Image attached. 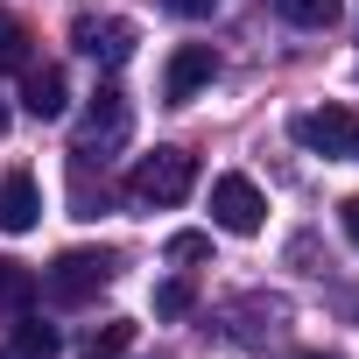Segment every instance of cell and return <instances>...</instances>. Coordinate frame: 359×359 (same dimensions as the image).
<instances>
[{"label": "cell", "mask_w": 359, "mask_h": 359, "mask_svg": "<svg viewBox=\"0 0 359 359\" xmlns=\"http://www.w3.org/2000/svg\"><path fill=\"white\" fill-rule=\"evenodd\" d=\"M155 8H169L176 22H205V15L219 8V0H155Z\"/></svg>", "instance_id": "cell-17"}, {"label": "cell", "mask_w": 359, "mask_h": 359, "mask_svg": "<svg viewBox=\"0 0 359 359\" xmlns=\"http://www.w3.org/2000/svg\"><path fill=\"white\" fill-rule=\"evenodd\" d=\"M71 43H78V57H92L99 71H120V64L134 57L141 29H134L127 15H78V22H71Z\"/></svg>", "instance_id": "cell-6"}, {"label": "cell", "mask_w": 359, "mask_h": 359, "mask_svg": "<svg viewBox=\"0 0 359 359\" xmlns=\"http://www.w3.org/2000/svg\"><path fill=\"white\" fill-rule=\"evenodd\" d=\"M191 303H198L191 282H155V317H191Z\"/></svg>", "instance_id": "cell-15"}, {"label": "cell", "mask_w": 359, "mask_h": 359, "mask_svg": "<svg viewBox=\"0 0 359 359\" xmlns=\"http://www.w3.org/2000/svg\"><path fill=\"white\" fill-rule=\"evenodd\" d=\"M296 141L324 162H359V113L352 106H310V113H296Z\"/></svg>", "instance_id": "cell-3"}, {"label": "cell", "mask_w": 359, "mask_h": 359, "mask_svg": "<svg viewBox=\"0 0 359 359\" xmlns=\"http://www.w3.org/2000/svg\"><path fill=\"white\" fill-rule=\"evenodd\" d=\"M275 15H282L289 29H331V22L345 15V0H275Z\"/></svg>", "instance_id": "cell-12"}, {"label": "cell", "mask_w": 359, "mask_h": 359, "mask_svg": "<svg viewBox=\"0 0 359 359\" xmlns=\"http://www.w3.org/2000/svg\"><path fill=\"white\" fill-rule=\"evenodd\" d=\"M0 134H8V106H0Z\"/></svg>", "instance_id": "cell-20"}, {"label": "cell", "mask_w": 359, "mask_h": 359, "mask_svg": "<svg viewBox=\"0 0 359 359\" xmlns=\"http://www.w3.org/2000/svg\"><path fill=\"white\" fill-rule=\"evenodd\" d=\"M113 275H120V254H113V247H64V254L43 268V289H50V303L78 310V303H92Z\"/></svg>", "instance_id": "cell-2"}, {"label": "cell", "mask_w": 359, "mask_h": 359, "mask_svg": "<svg viewBox=\"0 0 359 359\" xmlns=\"http://www.w3.org/2000/svg\"><path fill=\"white\" fill-rule=\"evenodd\" d=\"M296 359H338V352H296Z\"/></svg>", "instance_id": "cell-19"}, {"label": "cell", "mask_w": 359, "mask_h": 359, "mask_svg": "<svg viewBox=\"0 0 359 359\" xmlns=\"http://www.w3.org/2000/svg\"><path fill=\"white\" fill-rule=\"evenodd\" d=\"M191 191H198V155H191V148H155V155H141L134 176H127V198H134L141 212H169V205H184Z\"/></svg>", "instance_id": "cell-1"}, {"label": "cell", "mask_w": 359, "mask_h": 359, "mask_svg": "<svg viewBox=\"0 0 359 359\" xmlns=\"http://www.w3.org/2000/svg\"><path fill=\"white\" fill-rule=\"evenodd\" d=\"M338 233L359 247V191H352V198H338Z\"/></svg>", "instance_id": "cell-18"}, {"label": "cell", "mask_w": 359, "mask_h": 359, "mask_svg": "<svg viewBox=\"0 0 359 359\" xmlns=\"http://www.w3.org/2000/svg\"><path fill=\"white\" fill-rule=\"evenodd\" d=\"M0 359H8V352H0Z\"/></svg>", "instance_id": "cell-21"}, {"label": "cell", "mask_w": 359, "mask_h": 359, "mask_svg": "<svg viewBox=\"0 0 359 359\" xmlns=\"http://www.w3.org/2000/svg\"><path fill=\"white\" fill-rule=\"evenodd\" d=\"M212 78H219V50H212V43H176L169 64H162V99H169V106H191Z\"/></svg>", "instance_id": "cell-7"}, {"label": "cell", "mask_w": 359, "mask_h": 359, "mask_svg": "<svg viewBox=\"0 0 359 359\" xmlns=\"http://www.w3.org/2000/svg\"><path fill=\"white\" fill-rule=\"evenodd\" d=\"M22 106H29L36 120H57V113L71 106V85H64V71H57V64H29V71H22Z\"/></svg>", "instance_id": "cell-9"}, {"label": "cell", "mask_w": 359, "mask_h": 359, "mask_svg": "<svg viewBox=\"0 0 359 359\" xmlns=\"http://www.w3.org/2000/svg\"><path fill=\"white\" fill-rule=\"evenodd\" d=\"M15 359H57V331L22 317V331H15Z\"/></svg>", "instance_id": "cell-14"}, {"label": "cell", "mask_w": 359, "mask_h": 359, "mask_svg": "<svg viewBox=\"0 0 359 359\" xmlns=\"http://www.w3.org/2000/svg\"><path fill=\"white\" fill-rule=\"evenodd\" d=\"M162 254L191 268V261H205V254H212V233H169V247H162Z\"/></svg>", "instance_id": "cell-16"}, {"label": "cell", "mask_w": 359, "mask_h": 359, "mask_svg": "<svg viewBox=\"0 0 359 359\" xmlns=\"http://www.w3.org/2000/svg\"><path fill=\"white\" fill-rule=\"evenodd\" d=\"M127 134H134V106H127V92H120V85H99L92 106H85V120H78V155H113Z\"/></svg>", "instance_id": "cell-4"}, {"label": "cell", "mask_w": 359, "mask_h": 359, "mask_svg": "<svg viewBox=\"0 0 359 359\" xmlns=\"http://www.w3.org/2000/svg\"><path fill=\"white\" fill-rule=\"evenodd\" d=\"M127 345H134V317H106L78 338V359H127Z\"/></svg>", "instance_id": "cell-11"}, {"label": "cell", "mask_w": 359, "mask_h": 359, "mask_svg": "<svg viewBox=\"0 0 359 359\" xmlns=\"http://www.w3.org/2000/svg\"><path fill=\"white\" fill-rule=\"evenodd\" d=\"M36 296H43V275H36L29 261H0V317L22 324V317L36 310Z\"/></svg>", "instance_id": "cell-10"}, {"label": "cell", "mask_w": 359, "mask_h": 359, "mask_svg": "<svg viewBox=\"0 0 359 359\" xmlns=\"http://www.w3.org/2000/svg\"><path fill=\"white\" fill-rule=\"evenodd\" d=\"M36 57H29V22H15V15H0V71H29Z\"/></svg>", "instance_id": "cell-13"}, {"label": "cell", "mask_w": 359, "mask_h": 359, "mask_svg": "<svg viewBox=\"0 0 359 359\" xmlns=\"http://www.w3.org/2000/svg\"><path fill=\"white\" fill-rule=\"evenodd\" d=\"M261 219H268V198H261V184L254 176H240V169H226V176H212V226L219 233H261Z\"/></svg>", "instance_id": "cell-5"}, {"label": "cell", "mask_w": 359, "mask_h": 359, "mask_svg": "<svg viewBox=\"0 0 359 359\" xmlns=\"http://www.w3.org/2000/svg\"><path fill=\"white\" fill-rule=\"evenodd\" d=\"M43 219V184L29 169H8L0 176V233H29Z\"/></svg>", "instance_id": "cell-8"}]
</instances>
